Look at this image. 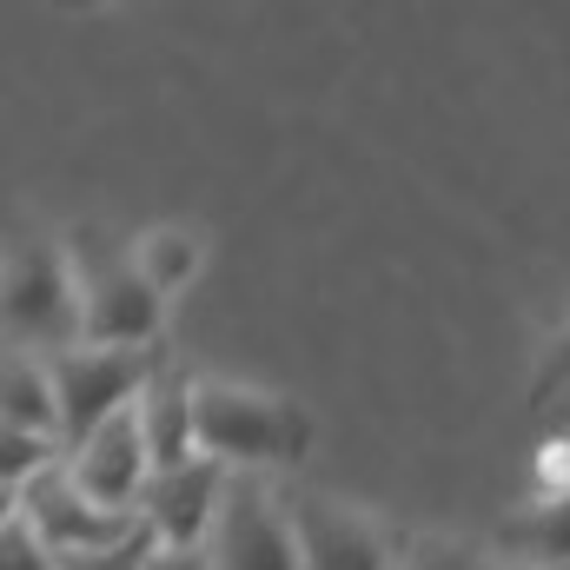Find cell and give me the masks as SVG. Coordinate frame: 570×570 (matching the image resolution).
Masks as SVG:
<instances>
[{
	"label": "cell",
	"mask_w": 570,
	"mask_h": 570,
	"mask_svg": "<svg viewBox=\"0 0 570 570\" xmlns=\"http://www.w3.org/2000/svg\"><path fill=\"white\" fill-rule=\"evenodd\" d=\"M285 518H292V538H298L305 570H392L399 564L392 544H385V531L365 511H345V504H332L318 491L292 498Z\"/></svg>",
	"instance_id": "9"
},
{
	"label": "cell",
	"mask_w": 570,
	"mask_h": 570,
	"mask_svg": "<svg viewBox=\"0 0 570 570\" xmlns=\"http://www.w3.org/2000/svg\"><path fill=\"white\" fill-rule=\"evenodd\" d=\"M504 544L531 570H570V491H538V504L504 524Z\"/></svg>",
	"instance_id": "12"
},
{
	"label": "cell",
	"mask_w": 570,
	"mask_h": 570,
	"mask_svg": "<svg viewBox=\"0 0 570 570\" xmlns=\"http://www.w3.org/2000/svg\"><path fill=\"white\" fill-rule=\"evenodd\" d=\"M13 511L60 551V558H73V551H94V544H114V538H127L140 518H114V511H100L80 484H73V471H67V458L53 464V471H40L20 498H13Z\"/></svg>",
	"instance_id": "8"
},
{
	"label": "cell",
	"mask_w": 570,
	"mask_h": 570,
	"mask_svg": "<svg viewBox=\"0 0 570 570\" xmlns=\"http://www.w3.org/2000/svg\"><path fill=\"white\" fill-rule=\"evenodd\" d=\"M206 564L213 570H305L285 504L253 471H233L226 504H219V524L206 538Z\"/></svg>",
	"instance_id": "5"
},
{
	"label": "cell",
	"mask_w": 570,
	"mask_h": 570,
	"mask_svg": "<svg viewBox=\"0 0 570 570\" xmlns=\"http://www.w3.org/2000/svg\"><path fill=\"white\" fill-rule=\"evenodd\" d=\"M0 419H7V431H33V438H53V431H60L53 365L33 358L27 345H13L7 365H0Z\"/></svg>",
	"instance_id": "11"
},
{
	"label": "cell",
	"mask_w": 570,
	"mask_h": 570,
	"mask_svg": "<svg viewBox=\"0 0 570 570\" xmlns=\"http://www.w3.org/2000/svg\"><path fill=\"white\" fill-rule=\"evenodd\" d=\"M0 570H60V551L20 511H7V524H0Z\"/></svg>",
	"instance_id": "15"
},
{
	"label": "cell",
	"mask_w": 570,
	"mask_h": 570,
	"mask_svg": "<svg viewBox=\"0 0 570 570\" xmlns=\"http://www.w3.org/2000/svg\"><path fill=\"white\" fill-rule=\"evenodd\" d=\"M47 365H53V392H60V438L73 451L80 438H94L107 419H120V412L140 405V392L159 372V352H120V345H87L80 338V345L53 352Z\"/></svg>",
	"instance_id": "3"
},
{
	"label": "cell",
	"mask_w": 570,
	"mask_h": 570,
	"mask_svg": "<svg viewBox=\"0 0 570 570\" xmlns=\"http://www.w3.org/2000/svg\"><path fill=\"white\" fill-rule=\"evenodd\" d=\"M140 425H146V444H153V464L159 471L199 458V385L186 372H173L166 358H159L153 385L140 392Z\"/></svg>",
	"instance_id": "10"
},
{
	"label": "cell",
	"mask_w": 570,
	"mask_h": 570,
	"mask_svg": "<svg viewBox=\"0 0 570 570\" xmlns=\"http://www.w3.org/2000/svg\"><path fill=\"white\" fill-rule=\"evenodd\" d=\"M551 392H570V318H564V332L551 338L544 365H538V399H551Z\"/></svg>",
	"instance_id": "17"
},
{
	"label": "cell",
	"mask_w": 570,
	"mask_h": 570,
	"mask_svg": "<svg viewBox=\"0 0 570 570\" xmlns=\"http://www.w3.org/2000/svg\"><path fill=\"white\" fill-rule=\"evenodd\" d=\"M67 471H73V484L100 511L140 518V498H146V484H153V471H159L153 464V444H146V425H140V405L120 412V419H107L94 438H80L67 451Z\"/></svg>",
	"instance_id": "6"
},
{
	"label": "cell",
	"mask_w": 570,
	"mask_h": 570,
	"mask_svg": "<svg viewBox=\"0 0 570 570\" xmlns=\"http://www.w3.org/2000/svg\"><path fill=\"white\" fill-rule=\"evenodd\" d=\"M153 551H159V538L134 524L127 538H114V544H94V551H73V558H60V570H146L153 564Z\"/></svg>",
	"instance_id": "14"
},
{
	"label": "cell",
	"mask_w": 570,
	"mask_h": 570,
	"mask_svg": "<svg viewBox=\"0 0 570 570\" xmlns=\"http://www.w3.org/2000/svg\"><path fill=\"white\" fill-rule=\"evenodd\" d=\"M226 484H233V471L219 458H186L173 471H153L140 498V524L166 551H206L219 504H226Z\"/></svg>",
	"instance_id": "7"
},
{
	"label": "cell",
	"mask_w": 570,
	"mask_h": 570,
	"mask_svg": "<svg viewBox=\"0 0 570 570\" xmlns=\"http://www.w3.org/2000/svg\"><path fill=\"white\" fill-rule=\"evenodd\" d=\"M146 570H213V564H206V551H166V544H159Z\"/></svg>",
	"instance_id": "18"
},
{
	"label": "cell",
	"mask_w": 570,
	"mask_h": 570,
	"mask_svg": "<svg viewBox=\"0 0 570 570\" xmlns=\"http://www.w3.org/2000/svg\"><path fill=\"white\" fill-rule=\"evenodd\" d=\"M67 259H73V292H80V338L120 345V352H153L166 298L146 285L134 246H114L107 233H73Z\"/></svg>",
	"instance_id": "1"
},
{
	"label": "cell",
	"mask_w": 570,
	"mask_h": 570,
	"mask_svg": "<svg viewBox=\"0 0 570 570\" xmlns=\"http://www.w3.org/2000/svg\"><path fill=\"white\" fill-rule=\"evenodd\" d=\"M134 259H140L146 285L166 298V292H179V285L199 273V239L186 226H159V233H146L140 246H134Z\"/></svg>",
	"instance_id": "13"
},
{
	"label": "cell",
	"mask_w": 570,
	"mask_h": 570,
	"mask_svg": "<svg viewBox=\"0 0 570 570\" xmlns=\"http://www.w3.org/2000/svg\"><path fill=\"white\" fill-rule=\"evenodd\" d=\"M7 325L27 345H80V292H73V259L20 239L7 253Z\"/></svg>",
	"instance_id": "4"
},
{
	"label": "cell",
	"mask_w": 570,
	"mask_h": 570,
	"mask_svg": "<svg viewBox=\"0 0 570 570\" xmlns=\"http://www.w3.org/2000/svg\"><path fill=\"white\" fill-rule=\"evenodd\" d=\"M392 570H484V558H478V544H444V538H425V544H412Z\"/></svg>",
	"instance_id": "16"
},
{
	"label": "cell",
	"mask_w": 570,
	"mask_h": 570,
	"mask_svg": "<svg viewBox=\"0 0 570 570\" xmlns=\"http://www.w3.org/2000/svg\"><path fill=\"white\" fill-rule=\"evenodd\" d=\"M312 444V419L292 412L266 392L246 385H199V458H219L226 471H259V464H298Z\"/></svg>",
	"instance_id": "2"
}]
</instances>
